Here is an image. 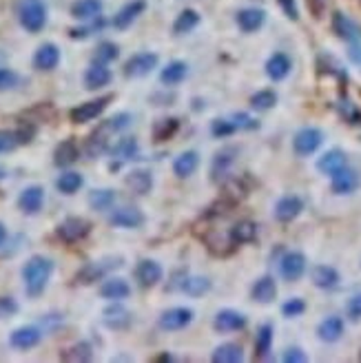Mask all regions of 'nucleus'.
Masks as SVG:
<instances>
[{"label":"nucleus","mask_w":361,"mask_h":363,"mask_svg":"<svg viewBox=\"0 0 361 363\" xmlns=\"http://www.w3.org/2000/svg\"><path fill=\"white\" fill-rule=\"evenodd\" d=\"M53 275V262L44 255H31L22 266V281L29 299H38L47 290V283Z\"/></svg>","instance_id":"f257e3e1"},{"label":"nucleus","mask_w":361,"mask_h":363,"mask_svg":"<svg viewBox=\"0 0 361 363\" xmlns=\"http://www.w3.org/2000/svg\"><path fill=\"white\" fill-rule=\"evenodd\" d=\"M18 20L25 31L40 33L47 25V5H44V0H20Z\"/></svg>","instance_id":"f03ea898"},{"label":"nucleus","mask_w":361,"mask_h":363,"mask_svg":"<svg viewBox=\"0 0 361 363\" xmlns=\"http://www.w3.org/2000/svg\"><path fill=\"white\" fill-rule=\"evenodd\" d=\"M114 94H107V96H100L96 100H89V102H82V105H78L76 109L69 111V118L73 124H87V122H94L96 118H100L105 113V109L114 102Z\"/></svg>","instance_id":"7ed1b4c3"},{"label":"nucleus","mask_w":361,"mask_h":363,"mask_svg":"<svg viewBox=\"0 0 361 363\" xmlns=\"http://www.w3.org/2000/svg\"><path fill=\"white\" fill-rule=\"evenodd\" d=\"M91 233V222L85 218H67L55 226V235L60 237L64 244H78Z\"/></svg>","instance_id":"20e7f679"},{"label":"nucleus","mask_w":361,"mask_h":363,"mask_svg":"<svg viewBox=\"0 0 361 363\" xmlns=\"http://www.w3.org/2000/svg\"><path fill=\"white\" fill-rule=\"evenodd\" d=\"M120 266H122V257H109V259H103V262L85 264L80 270H78L76 281H78V283H82V286H89V283H94V281H98V279H103L109 270L120 268Z\"/></svg>","instance_id":"39448f33"},{"label":"nucleus","mask_w":361,"mask_h":363,"mask_svg":"<svg viewBox=\"0 0 361 363\" xmlns=\"http://www.w3.org/2000/svg\"><path fill=\"white\" fill-rule=\"evenodd\" d=\"M195 312L191 308H184V306H175V308H168L160 315V319H157V324H160L162 330L166 333H175V330H184V328L193 321Z\"/></svg>","instance_id":"423d86ee"},{"label":"nucleus","mask_w":361,"mask_h":363,"mask_svg":"<svg viewBox=\"0 0 361 363\" xmlns=\"http://www.w3.org/2000/svg\"><path fill=\"white\" fill-rule=\"evenodd\" d=\"M322 142H324L322 131L306 127V129H301V131L295 133V140H292V151H295L299 157H308L319 149Z\"/></svg>","instance_id":"0eeeda50"},{"label":"nucleus","mask_w":361,"mask_h":363,"mask_svg":"<svg viewBox=\"0 0 361 363\" xmlns=\"http://www.w3.org/2000/svg\"><path fill=\"white\" fill-rule=\"evenodd\" d=\"M157 55L151 53V51H142V53H135L131 55V58L127 60V64H124V76L127 78H144L149 76L155 67H157Z\"/></svg>","instance_id":"6e6552de"},{"label":"nucleus","mask_w":361,"mask_h":363,"mask_svg":"<svg viewBox=\"0 0 361 363\" xmlns=\"http://www.w3.org/2000/svg\"><path fill=\"white\" fill-rule=\"evenodd\" d=\"M109 224L116 226V229H140L144 224V215L140 209L135 206H120L114 209V213L109 215Z\"/></svg>","instance_id":"1a4fd4ad"},{"label":"nucleus","mask_w":361,"mask_h":363,"mask_svg":"<svg viewBox=\"0 0 361 363\" xmlns=\"http://www.w3.org/2000/svg\"><path fill=\"white\" fill-rule=\"evenodd\" d=\"M162 277H164V270L155 259H142V262L135 266V281H138L142 288L157 286V283L162 281Z\"/></svg>","instance_id":"9d476101"},{"label":"nucleus","mask_w":361,"mask_h":363,"mask_svg":"<svg viewBox=\"0 0 361 363\" xmlns=\"http://www.w3.org/2000/svg\"><path fill=\"white\" fill-rule=\"evenodd\" d=\"M42 330L38 326H22L9 335V346L14 350H31L40 344Z\"/></svg>","instance_id":"9b49d317"},{"label":"nucleus","mask_w":361,"mask_h":363,"mask_svg":"<svg viewBox=\"0 0 361 363\" xmlns=\"http://www.w3.org/2000/svg\"><path fill=\"white\" fill-rule=\"evenodd\" d=\"M213 328L218 333H240L246 328V317L238 310L224 308L213 317Z\"/></svg>","instance_id":"f8f14e48"},{"label":"nucleus","mask_w":361,"mask_h":363,"mask_svg":"<svg viewBox=\"0 0 361 363\" xmlns=\"http://www.w3.org/2000/svg\"><path fill=\"white\" fill-rule=\"evenodd\" d=\"M60 64V49L53 42H44L33 53V69L36 71H53Z\"/></svg>","instance_id":"ddd939ff"},{"label":"nucleus","mask_w":361,"mask_h":363,"mask_svg":"<svg viewBox=\"0 0 361 363\" xmlns=\"http://www.w3.org/2000/svg\"><path fill=\"white\" fill-rule=\"evenodd\" d=\"M303 272H306V257L297 251H290L281 257L279 262V275L286 281H297Z\"/></svg>","instance_id":"4468645a"},{"label":"nucleus","mask_w":361,"mask_h":363,"mask_svg":"<svg viewBox=\"0 0 361 363\" xmlns=\"http://www.w3.org/2000/svg\"><path fill=\"white\" fill-rule=\"evenodd\" d=\"M361 184V179L357 175V171L353 168H342V171H337L335 175H331V188L335 195H351L355 193Z\"/></svg>","instance_id":"2eb2a0df"},{"label":"nucleus","mask_w":361,"mask_h":363,"mask_svg":"<svg viewBox=\"0 0 361 363\" xmlns=\"http://www.w3.org/2000/svg\"><path fill=\"white\" fill-rule=\"evenodd\" d=\"M42 204H44V188L38 184L27 186L18 195V209L25 215H38L42 211Z\"/></svg>","instance_id":"dca6fc26"},{"label":"nucleus","mask_w":361,"mask_h":363,"mask_svg":"<svg viewBox=\"0 0 361 363\" xmlns=\"http://www.w3.org/2000/svg\"><path fill=\"white\" fill-rule=\"evenodd\" d=\"M301 211H303V202L297 195H284L275 204V220L281 224H288L292 220H297Z\"/></svg>","instance_id":"f3484780"},{"label":"nucleus","mask_w":361,"mask_h":363,"mask_svg":"<svg viewBox=\"0 0 361 363\" xmlns=\"http://www.w3.org/2000/svg\"><path fill=\"white\" fill-rule=\"evenodd\" d=\"M131 321H133L131 312L124 306H120V301H114V306H109L103 312V324L111 328V330H127Z\"/></svg>","instance_id":"a211bd4d"},{"label":"nucleus","mask_w":361,"mask_h":363,"mask_svg":"<svg viewBox=\"0 0 361 363\" xmlns=\"http://www.w3.org/2000/svg\"><path fill=\"white\" fill-rule=\"evenodd\" d=\"M114 135V131L109 129V124L103 122L100 127L89 135V140H87V155L89 157H100L103 153H107L111 146H109V138Z\"/></svg>","instance_id":"6ab92c4d"},{"label":"nucleus","mask_w":361,"mask_h":363,"mask_svg":"<svg viewBox=\"0 0 361 363\" xmlns=\"http://www.w3.org/2000/svg\"><path fill=\"white\" fill-rule=\"evenodd\" d=\"M333 29L342 40H348V42H359L361 40V27L357 25L355 20L348 18L346 14H342V11H335L333 14Z\"/></svg>","instance_id":"aec40b11"},{"label":"nucleus","mask_w":361,"mask_h":363,"mask_svg":"<svg viewBox=\"0 0 361 363\" xmlns=\"http://www.w3.org/2000/svg\"><path fill=\"white\" fill-rule=\"evenodd\" d=\"M131 294V286L127 279L122 277H109L100 283V297L109 301H122Z\"/></svg>","instance_id":"412c9836"},{"label":"nucleus","mask_w":361,"mask_h":363,"mask_svg":"<svg viewBox=\"0 0 361 363\" xmlns=\"http://www.w3.org/2000/svg\"><path fill=\"white\" fill-rule=\"evenodd\" d=\"M111 80H114V76H111L109 67L103 64V62H94V64L85 71V78H82V82H85V89H87V91H98V89L107 87Z\"/></svg>","instance_id":"4be33fe9"},{"label":"nucleus","mask_w":361,"mask_h":363,"mask_svg":"<svg viewBox=\"0 0 361 363\" xmlns=\"http://www.w3.org/2000/svg\"><path fill=\"white\" fill-rule=\"evenodd\" d=\"M233 162H235V149L218 151L215 157H213V164H211V179L215 182V184H220V182H224V179H229Z\"/></svg>","instance_id":"5701e85b"},{"label":"nucleus","mask_w":361,"mask_h":363,"mask_svg":"<svg viewBox=\"0 0 361 363\" xmlns=\"http://www.w3.org/2000/svg\"><path fill=\"white\" fill-rule=\"evenodd\" d=\"M78 157H80V146L76 144L73 138H69V140H62L58 146H55V151H53V164L60 166V168H67V166L76 164Z\"/></svg>","instance_id":"b1692460"},{"label":"nucleus","mask_w":361,"mask_h":363,"mask_svg":"<svg viewBox=\"0 0 361 363\" xmlns=\"http://www.w3.org/2000/svg\"><path fill=\"white\" fill-rule=\"evenodd\" d=\"M146 9V3L144 0H131V3H127L124 5L118 14L114 16V27L116 29H129L133 22H135V18L138 16H142V11Z\"/></svg>","instance_id":"393cba45"},{"label":"nucleus","mask_w":361,"mask_h":363,"mask_svg":"<svg viewBox=\"0 0 361 363\" xmlns=\"http://www.w3.org/2000/svg\"><path fill=\"white\" fill-rule=\"evenodd\" d=\"M348 166V157L342 149H331L328 153H324L317 160V171H322L324 175H335L337 171Z\"/></svg>","instance_id":"a878e982"},{"label":"nucleus","mask_w":361,"mask_h":363,"mask_svg":"<svg viewBox=\"0 0 361 363\" xmlns=\"http://www.w3.org/2000/svg\"><path fill=\"white\" fill-rule=\"evenodd\" d=\"M200 166V153L197 151H184L173 160V173L177 179H188Z\"/></svg>","instance_id":"bb28decb"},{"label":"nucleus","mask_w":361,"mask_h":363,"mask_svg":"<svg viewBox=\"0 0 361 363\" xmlns=\"http://www.w3.org/2000/svg\"><path fill=\"white\" fill-rule=\"evenodd\" d=\"M235 20H238V27H240L244 33H255V31L262 29L264 20H266V14H264L262 9L248 7V9L238 11V16H235Z\"/></svg>","instance_id":"cd10ccee"},{"label":"nucleus","mask_w":361,"mask_h":363,"mask_svg":"<svg viewBox=\"0 0 361 363\" xmlns=\"http://www.w3.org/2000/svg\"><path fill=\"white\" fill-rule=\"evenodd\" d=\"M186 76H188V64L184 60H171L160 71V82L164 87H177L186 80Z\"/></svg>","instance_id":"c85d7f7f"},{"label":"nucleus","mask_w":361,"mask_h":363,"mask_svg":"<svg viewBox=\"0 0 361 363\" xmlns=\"http://www.w3.org/2000/svg\"><path fill=\"white\" fill-rule=\"evenodd\" d=\"M124 184H127V188L135 193V195H146V193H151L153 188V175L151 171H146V168H135V171L127 175Z\"/></svg>","instance_id":"c756f323"},{"label":"nucleus","mask_w":361,"mask_h":363,"mask_svg":"<svg viewBox=\"0 0 361 363\" xmlns=\"http://www.w3.org/2000/svg\"><path fill=\"white\" fill-rule=\"evenodd\" d=\"M251 297L253 301L257 303H273L275 297H277V283L273 277H259L255 283H253V288H251Z\"/></svg>","instance_id":"7c9ffc66"},{"label":"nucleus","mask_w":361,"mask_h":363,"mask_svg":"<svg viewBox=\"0 0 361 363\" xmlns=\"http://www.w3.org/2000/svg\"><path fill=\"white\" fill-rule=\"evenodd\" d=\"M290 69H292V62L286 53H273L266 62V76L275 82L284 80V78L290 73Z\"/></svg>","instance_id":"2f4dec72"},{"label":"nucleus","mask_w":361,"mask_h":363,"mask_svg":"<svg viewBox=\"0 0 361 363\" xmlns=\"http://www.w3.org/2000/svg\"><path fill=\"white\" fill-rule=\"evenodd\" d=\"M310 279H312V283H315L317 288L331 290V288L337 286V283H340V272H337L333 266L319 264V266H315V268L310 270Z\"/></svg>","instance_id":"473e14b6"},{"label":"nucleus","mask_w":361,"mask_h":363,"mask_svg":"<svg viewBox=\"0 0 361 363\" xmlns=\"http://www.w3.org/2000/svg\"><path fill=\"white\" fill-rule=\"evenodd\" d=\"M211 361L213 363H240L244 361V348L235 342H227L213 350Z\"/></svg>","instance_id":"72a5a7b5"},{"label":"nucleus","mask_w":361,"mask_h":363,"mask_svg":"<svg viewBox=\"0 0 361 363\" xmlns=\"http://www.w3.org/2000/svg\"><path fill=\"white\" fill-rule=\"evenodd\" d=\"M342 335H344V321L340 317H326V319L317 326V337L326 344L340 342Z\"/></svg>","instance_id":"f704fd0d"},{"label":"nucleus","mask_w":361,"mask_h":363,"mask_svg":"<svg viewBox=\"0 0 361 363\" xmlns=\"http://www.w3.org/2000/svg\"><path fill=\"white\" fill-rule=\"evenodd\" d=\"M103 14V0H76L71 5V16L76 20H96Z\"/></svg>","instance_id":"c9c22d12"},{"label":"nucleus","mask_w":361,"mask_h":363,"mask_svg":"<svg viewBox=\"0 0 361 363\" xmlns=\"http://www.w3.org/2000/svg\"><path fill=\"white\" fill-rule=\"evenodd\" d=\"M231 240L235 242V246H242V244H251L257 240V224L251 220H242L238 222L231 229Z\"/></svg>","instance_id":"e433bc0d"},{"label":"nucleus","mask_w":361,"mask_h":363,"mask_svg":"<svg viewBox=\"0 0 361 363\" xmlns=\"http://www.w3.org/2000/svg\"><path fill=\"white\" fill-rule=\"evenodd\" d=\"M116 191L114 188H96L89 193V206L98 213H105V211H111L116 204Z\"/></svg>","instance_id":"4c0bfd02"},{"label":"nucleus","mask_w":361,"mask_h":363,"mask_svg":"<svg viewBox=\"0 0 361 363\" xmlns=\"http://www.w3.org/2000/svg\"><path fill=\"white\" fill-rule=\"evenodd\" d=\"M60 359L67 361V363H87V361L94 359V348L89 342H78L71 348L62 350Z\"/></svg>","instance_id":"58836bf2"},{"label":"nucleus","mask_w":361,"mask_h":363,"mask_svg":"<svg viewBox=\"0 0 361 363\" xmlns=\"http://www.w3.org/2000/svg\"><path fill=\"white\" fill-rule=\"evenodd\" d=\"M197 25H200L197 11L195 9H184V11H179V16L173 22V33L175 36H186V33H191Z\"/></svg>","instance_id":"ea45409f"},{"label":"nucleus","mask_w":361,"mask_h":363,"mask_svg":"<svg viewBox=\"0 0 361 363\" xmlns=\"http://www.w3.org/2000/svg\"><path fill=\"white\" fill-rule=\"evenodd\" d=\"M138 151H140V146H138V140H135V138H122L109 149V153L114 155L116 160H120V162L133 160V157L138 155Z\"/></svg>","instance_id":"a19ab883"},{"label":"nucleus","mask_w":361,"mask_h":363,"mask_svg":"<svg viewBox=\"0 0 361 363\" xmlns=\"http://www.w3.org/2000/svg\"><path fill=\"white\" fill-rule=\"evenodd\" d=\"M179 288H182L188 297H204V294L211 290V279L202 277V275L186 277V279H182V283H179Z\"/></svg>","instance_id":"79ce46f5"},{"label":"nucleus","mask_w":361,"mask_h":363,"mask_svg":"<svg viewBox=\"0 0 361 363\" xmlns=\"http://www.w3.org/2000/svg\"><path fill=\"white\" fill-rule=\"evenodd\" d=\"M179 129V120L177 118H162V120H157L153 124V140L155 142H166V140H171L173 135L177 133Z\"/></svg>","instance_id":"37998d69"},{"label":"nucleus","mask_w":361,"mask_h":363,"mask_svg":"<svg viewBox=\"0 0 361 363\" xmlns=\"http://www.w3.org/2000/svg\"><path fill=\"white\" fill-rule=\"evenodd\" d=\"M82 184H85L82 175L76 173V171H67L55 179V188H58L62 195H73V193H78L82 188Z\"/></svg>","instance_id":"c03bdc74"},{"label":"nucleus","mask_w":361,"mask_h":363,"mask_svg":"<svg viewBox=\"0 0 361 363\" xmlns=\"http://www.w3.org/2000/svg\"><path fill=\"white\" fill-rule=\"evenodd\" d=\"M270 348H273V326L264 324L257 330V339H255V357L257 359H266Z\"/></svg>","instance_id":"a18cd8bd"},{"label":"nucleus","mask_w":361,"mask_h":363,"mask_svg":"<svg viewBox=\"0 0 361 363\" xmlns=\"http://www.w3.org/2000/svg\"><path fill=\"white\" fill-rule=\"evenodd\" d=\"M275 105H277V94L275 91H270V89L257 91V94H253V98H251V107L255 111H268V109H273Z\"/></svg>","instance_id":"49530a36"},{"label":"nucleus","mask_w":361,"mask_h":363,"mask_svg":"<svg viewBox=\"0 0 361 363\" xmlns=\"http://www.w3.org/2000/svg\"><path fill=\"white\" fill-rule=\"evenodd\" d=\"M222 188H224V197L222 200H227V202H231V204H238L240 200H244V195H246V188H244V184H242V179H224L222 182Z\"/></svg>","instance_id":"de8ad7c7"},{"label":"nucleus","mask_w":361,"mask_h":363,"mask_svg":"<svg viewBox=\"0 0 361 363\" xmlns=\"http://www.w3.org/2000/svg\"><path fill=\"white\" fill-rule=\"evenodd\" d=\"M118 55H120L118 44L105 40V42H100L98 49H96V62H103V64L114 62V60H118Z\"/></svg>","instance_id":"09e8293b"},{"label":"nucleus","mask_w":361,"mask_h":363,"mask_svg":"<svg viewBox=\"0 0 361 363\" xmlns=\"http://www.w3.org/2000/svg\"><path fill=\"white\" fill-rule=\"evenodd\" d=\"M235 131H238V127H235L233 120H213L211 122V133L215 135V138H229V135H233Z\"/></svg>","instance_id":"8fccbe9b"},{"label":"nucleus","mask_w":361,"mask_h":363,"mask_svg":"<svg viewBox=\"0 0 361 363\" xmlns=\"http://www.w3.org/2000/svg\"><path fill=\"white\" fill-rule=\"evenodd\" d=\"M303 310H306V303H303V299H299V297H292L281 306V315L288 317V319H295V317L303 315Z\"/></svg>","instance_id":"3c124183"},{"label":"nucleus","mask_w":361,"mask_h":363,"mask_svg":"<svg viewBox=\"0 0 361 363\" xmlns=\"http://www.w3.org/2000/svg\"><path fill=\"white\" fill-rule=\"evenodd\" d=\"M131 122H133V116L131 113H116L114 118H109L107 124H109V129L114 131V133H120L124 129H129L131 127Z\"/></svg>","instance_id":"603ef678"},{"label":"nucleus","mask_w":361,"mask_h":363,"mask_svg":"<svg viewBox=\"0 0 361 363\" xmlns=\"http://www.w3.org/2000/svg\"><path fill=\"white\" fill-rule=\"evenodd\" d=\"M16 146H18L16 131L0 129V153H9V151H14Z\"/></svg>","instance_id":"864d4df0"},{"label":"nucleus","mask_w":361,"mask_h":363,"mask_svg":"<svg viewBox=\"0 0 361 363\" xmlns=\"http://www.w3.org/2000/svg\"><path fill=\"white\" fill-rule=\"evenodd\" d=\"M16 85H18V76H16V71L7 69V67H0V94H3V91L14 89Z\"/></svg>","instance_id":"5fc2aeb1"},{"label":"nucleus","mask_w":361,"mask_h":363,"mask_svg":"<svg viewBox=\"0 0 361 363\" xmlns=\"http://www.w3.org/2000/svg\"><path fill=\"white\" fill-rule=\"evenodd\" d=\"M20 310V306L14 297H0V319H9Z\"/></svg>","instance_id":"6e6d98bb"},{"label":"nucleus","mask_w":361,"mask_h":363,"mask_svg":"<svg viewBox=\"0 0 361 363\" xmlns=\"http://www.w3.org/2000/svg\"><path fill=\"white\" fill-rule=\"evenodd\" d=\"M16 138H18V144H29L33 138H36V124H31V122L20 124V127L16 129Z\"/></svg>","instance_id":"4d7b16f0"},{"label":"nucleus","mask_w":361,"mask_h":363,"mask_svg":"<svg viewBox=\"0 0 361 363\" xmlns=\"http://www.w3.org/2000/svg\"><path fill=\"white\" fill-rule=\"evenodd\" d=\"M346 315L351 321H361V292H357L355 297H351V301L346 303Z\"/></svg>","instance_id":"13d9d810"},{"label":"nucleus","mask_w":361,"mask_h":363,"mask_svg":"<svg viewBox=\"0 0 361 363\" xmlns=\"http://www.w3.org/2000/svg\"><path fill=\"white\" fill-rule=\"evenodd\" d=\"M233 122H235V127H238V129H248V131H253V129L259 127V122L253 120L251 116H246V113H235Z\"/></svg>","instance_id":"bf43d9fd"},{"label":"nucleus","mask_w":361,"mask_h":363,"mask_svg":"<svg viewBox=\"0 0 361 363\" xmlns=\"http://www.w3.org/2000/svg\"><path fill=\"white\" fill-rule=\"evenodd\" d=\"M281 11H284V16L290 18V20H297L299 18V11H297V3L295 0H277Z\"/></svg>","instance_id":"052dcab7"},{"label":"nucleus","mask_w":361,"mask_h":363,"mask_svg":"<svg viewBox=\"0 0 361 363\" xmlns=\"http://www.w3.org/2000/svg\"><path fill=\"white\" fill-rule=\"evenodd\" d=\"M342 113H344V118L351 122V124H361V111L355 109L351 102H346V105H342Z\"/></svg>","instance_id":"680f3d73"},{"label":"nucleus","mask_w":361,"mask_h":363,"mask_svg":"<svg viewBox=\"0 0 361 363\" xmlns=\"http://www.w3.org/2000/svg\"><path fill=\"white\" fill-rule=\"evenodd\" d=\"M281 359H284L286 363H306V355H303L301 348H288Z\"/></svg>","instance_id":"e2e57ef3"},{"label":"nucleus","mask_w":361,"mask_h":363,"mask_svg":"<svg viewBox=\"0 0 361 363\" xmlns=\"http://www.w3.org/2000/svg\"><path fill=\"white\" fill-rule=\"evenodd\" d=\"M308 7H310V11L315 16H322V11H324V0H308Z\"/></svg>","instance_id":"0e129e2a"},{"label":"nucleus","mask_w":361,"mask_h":363,"mask_svg":"<svg viewBox=\"0 0 361 363\" xmlns=\"http://www.w3.org/2000/svg\"><path fill=\"white\" fill-rule=\"evenodd\" d=\"M351 60L361 67V44L359 42H355L353 47H351Z\"/></svg>","instance_id":"69168bd1"},{"label":"nucleus","mask_w":361,"mask_h":363,"mask_svg":"<svg viewBox=\"0 0 361 363\" xmlns=\"http://www.w3.org/2000/svg\"><path fill=\"white\" fill-rule=\"evenodd\" d=\"M7 237H9V233H7V226L0 222V248L5 246V242H7Z\"/></svg>","instance_id":"338daca9"}]
</instances>
